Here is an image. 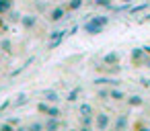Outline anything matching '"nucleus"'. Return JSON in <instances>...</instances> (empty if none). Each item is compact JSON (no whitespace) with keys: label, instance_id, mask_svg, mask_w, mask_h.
Wrapping results in <instances>:
<instances>
[{"label":"nucleus","instance_id":"nucleus-1","mask_svg":"<svg viewBox=\"0 0 150 131\" xmlns=\"http://www.w3.org/2000/svg\"><path fill=\"white\" fill-rule=\"evenodd\" d=\"M107 25H109V17H105V15H99V17L91 15V19L82 23V31L88 33V35H99V33L105 31Z\"/></svg>","mask_w":150,"mask_h":131},{"label":"nucleus","instance_id":"nucleus-2","mask_svg":"<svg viewBox=\"0 0 150 131\" xmlns=\"http://www.w3.org/2000/svg\"><path fill=\"white\" fill-rule=\"evenodd\" d=\"M68 33H70V31H66V29H56V31H52V33H50V43H47V47H50V49L58 47V45L68 37Z\"/></svg>","mask_w":150,"mask_h":131},{"label":"nucleus","instance_id":"nucleus-3","mask_svg":"<svg viewBox=\"0 0 150 131\" xmlns=\"http://www.w3.org/2000/svg\"><path fill=\"white\" fill-rule=\"evenodd\" d=\"M109 125H111V117H109V113H105V111L97 113V117H95V127H97L99 131H107Z\"/></svg>","mask_w":150,"mask_h":131},{"label":"nucleus","instance_id":"nucleus-4","mask_svg":"<svg viewBox=\"0 0 150 131\" xmlns=\"http://www.w3.org/2000/svg\"><path fill=\"white\" fill-rule=\"evenodd\" d=\"M146 55H148V53L144 51V47H134V49L129 51V60H132L134 66H144Z\"/></svg>","mask_w":150,"mask_h":131},{"label":"nucleus","instance_id":"nucleus-5","mask_svg":"<svg viewBox=\"0 0 150 131\" xmlns=\"http://www.w3.org/2000/svg\"><path fill=\"white\" fill-rule=\"evenodd\" d=\"M93 82H95L97 88H99V86H115V88L121 86V80H119V78H111V76H99V78H95Z\"/></svg>","mask_w":150,"mask_h":131},{"label":"nucleus","instance_id":"nucleus-6","mask_svg":"<svg viewBox=\"0 0 150 131\" xmlns=\"http://www.w3.org/2000/svg\"><path fill=\"white\" fill-rule=\"evenodd\" d=\"M66 17H68V15H66V8H64V6H56V8L50 11L47 21H50V23H60V21L66 19Z\"/></svg>","mask_w":150,"mask_h":131},{"label":"nucleus","instance_id":"nucleus-7","mask_svg":"<svg viewBox=\"0 0 150 131\" xmlns=\"http://www.w3.org/2000/svg\"><path fill=\"white\" fill-rule=\"evenodd\" d=\"M21 25H23V29H25V31H31V29H35V27H37V17H35V15H23Z\"/></svg>","mask_w":150,"mask_h":131},{"label":"nucleus","instance_id":"nucleus-8","mask_svg":"<svg viewBox=\"0 0 150 131\" xmlns=\"http://www.w3.org/2000/svg\"><path fill=\"white\" fill-rule=\"evenodd\" d=\"M113 129H115V131H125V129H127V113H119V115L115 117Z\"/></svg>","mask_w":150,"mask_h":131},{"label":"nucleus","instance_id":"nucleus-9","mask_svg":"<svg viewBox=\"0 0 150 131\" xmlns=\"http://www.w3.org/2000/svg\"><path fill=\"white\" fill-rule=\"evenodd\" d=\"M43 125H45V131H60V129H62L60 117H47V121H45Z\"/></svg>","mask_w":150,"mask_h":131},{"label":"nucleus","instance_id":"nucleus-10","mask_svg":"<svg viewBox=\"0 0 150 131\" xmlns=\"http://www.w3.org/2000/svg\"><path fill=\"white\" fill-rule=\"evenodd\" d=\"M119 57H121V55H119L117 51H109V53L103 55V64H105V66H117V64H119Z\"/></svg>","mask_w":150,"mask_h":131},{"label":"nucleus","instance_id":"nucleus-11","mask_svg":"<svg viewBox=\"0 0 150 131\" xmlns=\"http://www.w3.org/2000/svg\"><path fill=\"white\" fill-rule=\"evenodd\" d=\"M80 94H82V86H74V88L66 94V100H68V102H76Z\"/></svg>","mask_w":150,"mask_h":131},{"label":"nucleus","instance_id":"nucleus-12","mask_svg":"<svg viewBox=\"0 0 150 131\" xmlns=\"http://www.w3.org/2000/svg\"><path fill=\"white\" fill-rule=\"evenodd\" d=\"M109 98L115 100V102H119V100H123V98H127V96H125V92H123L121 88H115V86H113L111 92H109Z\"/></svg>","mask_w":150,"mask_h":131},{"label":"nucleus","instance_id":"nucleus-13","mask_svg":"<svg viewBox=\"0 0 150 131\" xmlns=\"http://www.w3.org/2000/svg\"><path fill=\"white\" fill-rule=\"evenodd\" d=\"M15 0H0V15H8L13 11Z\"/></svg>","mask_w":150,"mask_h":131},{"label":"nucleus","instance_id":"nucleus-14","mask_svg":"<svg viewBox=\"0 0 150 131\" xmlns=\"http://www.w3.org/2000/svg\"><path fill=\"white\" fill-rule=\"evenodd\" d=\"M82 2H84V0H68V4H66V11H68V13H74V11L82 8Z\"/></svg>","mask_w":150,"mask_h":131},{"label":"nucleus","instance_id":"nucleus-15","mask_svg":"<svg viewBox=\"0 0 150 131\" xmlns=\"http://www.w3.org/2000/svg\"><path fill=\"white\" fill-rule=\"evenodd\" d=\"M43 98H45L47 102H58V100H60V94H58L56 90H43Z\"/></svg>","mask_w":150,"mask_h":131},{"label":"nucleus","instance_id":"nucleus-16","mask_svg":"<svg viewBox=\"0 0 150 131\" xmlns=\"http://www.w3.org/2000/svg\"><path fill=\"white\" fill-rule=\"evenodd\" d=\"M127 104L129 106H142L144 104V98L140 94H132V96H127Z\"/></svg>","mask_w":150,"mask_h":131},{"label":"nucleus","instance_id":"nucleus-17","mask_svg":"<svg viewBox=\"0 0 150 131\" xmlns=\"http://www.w3.org/2000/svg\"><path fill=\"white\" fill-rule=\"evenodd\" d=\"M33 60H35V57H29V60H27V62H25L23 66H19L17 70H13V72H11V76H13V78H15V76H19V74H21L23 70H27V68H29V64H33Z\"/></svg>","mask_w":150,"mask_h":131},{"label":"nucleus","instance_id":"nucleus-18","mask_svg":"<svg viewBox=\"0 0 150 131\" xmlns=\"http://www.w3.org/2000/svg\"><path fill=\"white\" fill-rule=\"evenodd\" d=\"M78 113H80V117H86V115H93V106H91L88 102H82V104L78 106Z\"/></svg>","mask_w":150,"mask_h":131},{"label":"nucleus","instance_id":"nucleus-19","mask_svg":"<svg viewBox=\"0 0 150 131\" xmlns=\"http://www.w3.org/2000/svg\"><path fill=\"white\" fill-rule=\"evenodd\" d=\"M109 92H111V88H103V86H101V88L97 90V98H99V100H109Z\"/></svg>","mask_w":150,"mask_h":131},{"label":"nucleus","instance_id":"nucleus-20","mask_svg":"<svg viewBox=\"0 0 150 131\" xmlns=\"http://www.w3.org/2000/svg\"><path fill=\"white\" fill-rule=\"evenodd\" d=\"M0 49H2L4 53H11L13 51V41L11 39H2V41H0Z\"/></svg>","mask_w":150,"mask_h":131},{"label":"nucleus","instance_id":"nucleus-21","mask_svg":"<svg viewBox=\"0 0 150 131\" xmlns=\"http://www.w3.org/2000/svg\"><path fill=\"white\" fill-rule=\"evenodd\" d=\"M93 123H95V117H93V115L80 117V127H93Z\"/></svg>","mask_w":150,"mask_h":131},{"label":"nucleus","instance_id":"nucleus-22","mask_svg":"<svg viewBox=\"0 0 150 131\" xmlns=\"http://www.w3.org/2000/svg\"><path fill=\"white\" fill-rule=\"evenodd\" d=\"M21 19H23V15H21L19 11H11V13H8V21H11V23H21Z\"/></svg>","mask_w":150,"mask_h":131},{"label":"nucleus","instance_id":"nucleus-23","mask_svg":"<svg viewBox=\"0 0 150 131\" xmlns=\"http://www.w3.org/2000/svg\"><path fill=\"white\" fill-rule=\"evenodd\" d=\"M27 102H29L27 94H19L17 100H13V106H23V104H27Z\"/></svg>","mask_w":150,"mask_h":131},{"label":"nucleus","instance_id":"nucleus-24","mask_svg":"<svg viewBox=\"0 0 150 131\" xmlns=\"http://www.w3.org/2000/svg\"><path fill=\"white\" fill-rule=\"evenodd\" d=\"M29 131H45V125H43L41 121H33V123L29 125Z\"/></svg>","mask_w":150,"mask_h":131},{"label":"nucleus","instance_id":"nucleus-25","mask_svg":"<svg viewBox=\"0 0 150 131\" xmlns=\"http://www.w3.org/2000/svg\"><path fill=\"white\" fill-rule=\"evenodd\" d=\"M62 115V111L56 106V104H50V109H47V117H60Z\"/></svg>","mask_w":150,"mask_h":131},{"label":"nucleus","instance_id":"nucleus-26","mask_svg":"<svg viewBox=\"0 0 150 131\" xmlns=\"http://www.w3.org/2000/svg\"><path fill=\"white\" fill-rule=\"evenodd\" d=\"M150 6V2H144V4H140V6H134V8H129L132 11V15H138V13H142L144 8H148Z\"/></svg>","mask_w":150,"mask_h":131},{"label":"nucleus","instance_id":"nucleus-27","mask_svg":"<svg viewBox=\"0 0 150 131\" xmlns=\"http://www.w3.org/2000/svg\"><path fill=\"white\" fill-rule=\"evenodd\" d=\"M97 6H101V8H109V11H111L113 2H111V0H99V2H97Z\"/></svg>","mask_w":150,"mask_h":131},{"label":"nucleus","instance_id":"nucleus-28","mask_svg":"<svg viewBox=\"0 0 150 131\" xmlns=\"http://www.w3.org/2000/svg\"><path fill=\"white\" fill-rule=\"evenodd\" d=\"M47 109H50V102H39L37 104V111L43 113V115H47Z\"/></svg>","mask_w":150,"mask_h":131},{"label":"nucleus","instance_id":"nucleus-29","mask_svg":"<svg viewBox=\"0 0 150 131\" xmlns=\"http://www.w3.org/2000/svg\"><path fill=\"white\" fill-rule=\"evenodd\" d=\"M0 131H15V125H11V123L6 121V123L0 125Z\"/></svg>","mask_w":150,"mask_h":131},{"label":"nucleus","instance_id":"nucleus-30","mask_svg":"<svg viewBox=\"0 0 150 131\" xmlns=\"http://www.w3.org/2000/svg\"><path fill=\"white\" fill-rule=\"evenodd\" d=\"M11 104H13V100H8V98H6V100H4L2 104H0V113H4V111H6V109H8Z\"/></svg>","mask_w":150,"mask_h":131},{"label":"nucleus","instance_id":"nucleus-31","mask_svg":"<svg viewBox=\"0 0 150 131\" xmlns=\"http://www.w3.org/2000/svg\"><path fill=\"white\" fill-rule=\"evenodd\" d=\"M136 131H150V125H144V123H138V125H136Z\"/></svg>","mask_w":150,"mask_h":131},{"label":"nucleus","instance_id":"nucleus-32","mask_svg":"<svg viewBox=\"0 0 150 131\" xmlns=\"http://www.w3.org/2000/svg\"><path fill=\"white\" fill-rule=\"evenodd\" d=\"M140 84H142L144 88H148V86H150V78H140Z\"/></svg>","mask_w":150,"mask_h":131},{"label":"nucleus","instance_id":"nucleus-33","mask_svg":"<svg viewBox=\"0 0 150 131\" xmlns=\"http://www.w3.org/2000/svg\"><path fill=\"white\" fill-rule=\"evenodd\" d=\"M8 123H11V125H15V127H19V119H15V117H11V119H8Z\"/></svg>","mask_w":150,"mask_h":131},{"label":"nucleus","instance_id":"nucleus-34","mask_svg":"<svg viewBox=\"0 0 150 131\" xmlns=\"http://www.w3.org/2000/svg\"><path fill=\"white\" fill-rule=\"evenodd\" d=\"M144 68L150 70V55H146V60H144Z\"/></svg>","mask_w":150,"mask_h":131},{"label":"nucleus","instance_id":"nucleus-35","mask_svg":"<svg viewBox=\"0 0 150 131\" xmlns=\"http://www.w3.org/2000/svg\"><path fill=\"white\" fill-rule=\"evenodd\" d=\"M15 131H29V127H15Z\"/></svg>","mask_w":150,"mask_h":131},{"label":"nucleus","instance_id":"nucleus-36","mask_svg":"<svg viewBox=\"0 0 150 131\" xmlns=\"http://www.w3.org/2000/svg\"><path fill=\"white\" fill-rule=\"evenodd\" d=\"M144 51H146V53L150 55V45H144Z\"/></svg>","mask_w":150,"mask_h":131},{"label":"nucleus","instance_id":"nucleus-37","mask_svg":"<svg viewBox=\"0 0 150 131\" xmlns=\"http://www.w3.org/2000/svg\"><path fill=\"white\" fill-rule=\"evenodd\" d=\"M80 131H93V127H80Z\"/></svg>","mask_w":150,"mask_h":131},{"label":"nucleus","instance_id":"nucleus-38","mask_svg":"<svg viewBox=\"0 0 150 131\" xmlns=\"http://www.w3.org/2000/svg\"><path fill=\"white\" fill-rule=\"evenodd\" d=\"M121 2H123V4H129V2H134V0H121Z\"/></svg>","mask_w":150,"mask_h":131},{"label":"nucleus","instance_id":"nucleus-39","mask_svg":"<svg viewBox=\"0 0 150 131\" xmlns=\"http://www.w3.org/2000/svg\"><path fill=\"white\" fill-rule=\"evenodd\" d=\"M107 131H115V129H113V127H109V129H107Z\"/></svg>","mask_w":150,"mask_h":131},{"label":"nucleus","instance_id":"nucleus-40","mask_svg":"<svg viewBox=\"0 0 150 131\" xmlns=\"http://www.w3.org/2000/svg\"><path fill=\"white\" fill-rule=\"evenodd\" d=\"M70 131H80V129H70Z\"/></svg>","mask_w":150,"mask_h":131},{"label":"nucleus","instance_id":"nucleus-41","mask_svg":"<svg viewBox=\"0 0 150 131\" xmlns=\"http://www.w3.org/2000/svg\"><path fill=\"white\" fill-rule=\"evenodd\" d=\"M146 19H150V13H148V15H146Z\"/></svg>","mask_w":150,"mask_h":131},{"label":"nucleus","instance_id":"nucleus-42","mask_svg":"<svg viewBox=\"0 0 150 131\" xmlns=\"http://www.w3.org/2000/svg\"><path fill=\"white\" fill-rule=\"evenodd\" d=\"M93 2H95V4H97V2H99V0H93Z\"/></svg>","mask_w":150,"mask_h":131}]
</instances>
